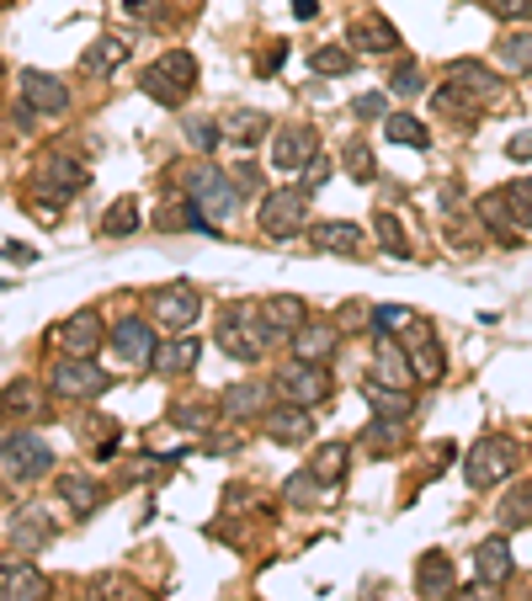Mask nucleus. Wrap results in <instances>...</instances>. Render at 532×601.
I'll return each instance as SVG.
<instances>
[{"mask_svg":"<svg viewBox=\"0 0 532 601\" xmlns=\"http://www.w3.org/2000/svg\"><path fill=\"white\" fill-rule=\"evenodd\" d=\"M480 224H485L500 245L532 240V176H517V181H506L500 192L480 198Z\"/></svg>","mask_w":532,"mask_h":601,"instance_id":"obj_1","label":"nucleus"},{"mask_svg":"<svg viewBox=\"0 0 532 601\" xmlns=\"http://www.w3.org/2000/svg\"><path fill=\"white\" fill-rule=\"evenodd\" d=\"M272 341H283V335H277L272 320L261 315V304H240V309H229L224 325H218V346H224L235 362H261Z\"/></svg>","mask_w":532,"mask_h":601,"instance_id":"obj_2","label":"nucleus"},{"mask_svg":"<svg viewBox=\"0 0 532 601\" xmlns=\"http://www.w3.org/2000/svg\"><path fill=\"white\" fill-rule=\"evenodd\" d=\"M192 85H198V59H192L187 48L161 54V59L139 75V91H144L150 102H161V107H181V102L192 96Z\"/></svg>","mask_w":532,"mask_h":601,"instance_id":"obj_3","label":"nucleus"},{"mask_svg":"<svg viewBox=\"0 0 532 601\" xmlns=\"http://www.w3.org/2000/svg\"><path fill=\"white\" fill-rule=\"evenodd\" d=\"M517 463H522L517 441L495 432V437H480L469 452H463V480H469V490H490V484L511 480V474H517Z\"/></svg>","mask_w":532,"mask_h":601,"instance_id":"obj_4","label":"nucleus"},{"mask_svg":"<svg viewBox=\"0 0 532 601\" xmlns=\"http://www.w3.org/2000/svg\"><path fill=\"white\" fill-rule=\"evenodd\" d=\"M240 181L229 176V170H218V165H192L187 170V198L203 208L213 224H224V219H235L240 213Z\"/></svg>","mask_w":532,"mask_h":601,"instance_id":"obj_5","label":"nucleus"},{"mask_svg":"<svg viewBox=\"0 0 532 601\" xmlns=\"http://www.w3.org/2000/svg\"><path fill=\"white\" fill-rule=\"evenodd\" d=\"M261 235L267 240H293L309 229V187H277L261 198V213H256Z\"/></svg>","mask_w":532,"mask_h":601,"instance_id":"obj_6","label":"nucleus"},{"mask_svg":"<svg viewBox=\"0 0 532 601\" xmlns=\"http://www.w3.org/2000/svg\"><path fill=\"white\" fill-rule=\"evenodd\" d=\"M0 458H5V480H43L54 469V447L38 432H16V426L0 441Z\"/></svg>","mask_w":532,"mask_h":601,"instance_id":"obj_7","label":"nucleus"},{"mask_svg":"<svg viewBox=\"0 0 532 601\" xmlns=\"http://www.w3.org/2000/svg\"><path fill=\"white\" fill-rule=\"evenodd\" d=\"M277 400L287 404H304V410H315V404L330 400V373L326 362H287L283 373H277Z\"/></svg>","mask_w":532,"mask_h":601,"instance_id":"obj_8","label":"nucleus"},{"mask_svg":"<svg viewBox=\"0 0 532 601\" xmlns=\"http://www.w3.org/2000/svg\"><path fill=\"white\" fill-rule=\"evenodd\" d=\"M48 389H54L59 400L85 404V400H96V394L107 389V373H102L91 357H59L54 362V373H48Z\"/></svg>","mask_w":532,"mask_h":601,"instance_id":"obj_9","label":"nucleus"},{"mask_svg":"<svg viewBox=\"0 0 532 601\" xmlns=\"http://www.w3.org/2000/svg\"><path fill=\"white\" fill-rule=\"evenodd\" d=\"M198 315H203V293L187 282H170L161 293H150V320L165 325V330H192Z\"/></svg>","mask_w":532,"mask_h":601,"instance_id":"obj_10","label":"nucleus"},{"mask_svg":"<svg viewBox=\"0 0 532 601\" xmlns=\"http://www.w3.org/2000/svg\"><path fill=\"white\" fill-rule=\"evenodd\" d=\"M448 85H458L469 102H480V107H500L506 102V85L495 70H485L480 59H452L448 64Z\"/></svg>","mask_w":532,"mask_h":601,"instance_id":"obj_11","label":"nucleus"},{"mask_svg":"<svg viewBox=\"0 0 532 601\" xmlns=\"http://www.w3.org/2000/svg\"><path fill=\"white\" fill-rule=\"evenodd\" d=\"M113 352H118V362H128V367H150L155 352H161V341H155V330H150L144 315H128V320L113 325Z\"/></svg>","mask_w":532,"mask_h":601,"instance_id":"obj_12","label":"nucleus"},{"mask_svg":"<svg viewBox=\"0 0 532 601\" xmlns=\"http://www.w3.org/2000/svg\"><path fill=\"white\" fill-rule=\"evenodd\" d=\"M48 538H54V517L43 506H22L5 517V549L11 554H38Z\"/></svg>","mask_w":532,"mask_h":601,"instance_id":"obj_13","label":"nucleus"},{"mask_svg":"<svg viewBox=\"0 0 532 601\" xmlns=\"http://www.w3.org/2000/svg\"><path fill=\"white\" fill-rule=\"evenodd\" d=\"M48 575H43L33 559H11L0 564V601H48Z\"/></svg>","mask_w":532,"mask_h":601,"instance_id":"obj_14","label":"nucleus"},{"mask_svg":"<svg viewBox=\"0 0 532 601\" xmlns=\"http://www.w3.org/2000/svg\"><path fill=\"white\" fill-rule=\"evenodd\" d=\"M54 341L64 346V357H96V346L107 341V325L96 309H75L70 320L54 330Z\"/></svg>","mask_w":532,"mask_h":601,"instance_id":"obj_15","label":"nucleus"},{"mask_svg":"<svg viewBox=\"0 0 532 601\" xmlns=\"http://www.w3.org/2000/svg\"><path fill=\"white\" fill-rule=\"evenodd\" d=\"M320 155V139H315V128H304V122H293V128H277V139H272V170H304V165Z\"/></svg>","mask_w":532,"mask_h":601,"instance_id":"obj_16","label":"nucleus"},{"mask_svg":"<svg viewBox=\"0 0 532 601\" xmlns=\"http://www.w3.org/2000/svg\"><path fill=\"white\" fill-rule=\"evenodd\" d=\"M16 85H22V102L33 107V113H64L70 107V91H64V81L59 75H48V70H22L16 75Z\"/></svg>","mask_w":532,"mask_h":601,"instance_id":"obj_17","label":"nucleus"},{"mask_svg":"<svg viewBox=\"0 0 532 601\" xmlns=\"http://www.w3.org/2000/svg\"><path fill=\"white\" fill-rule=\"evenodd\" d=\"M405 346L410 367H415V384H437L442 373H448V357H442V341L426 330V325H415V335L410 341H400Z\"/></svg>","mask_w":532,"mask_h":601,"instance_id":"obj_18","label":"nucleus"},{"mask_svg":"<svg viewBox=\"0 0 532 601\" xmlns=\"http://www.w3.org/2000/svg\"><path fill=\"white\" fill-rule=\"evenodd\" d=\"M373 384H389V389H410L415 384V367H410L405 346L378 335V352H373Z\"/></svg>","mask_w":532,"mask_h":601,"instance_id":"obj_19","label":"nucleus"},{"mask_svg":"<svg viewBox=\"0 0 532 601\" xmlns=\"http://www.w3.org/2000/svg\"><path fill=\"white\" fill-rule=\"evenodd\" d=\"M452 586H458V569H452L448 554H421V564H415V591L426 601H437V597H452Z\"/></svg>","mask_w":532,"mask_h":601,"instance_id":"obj_20","label":"nucleus"},{"mask_svg":"<svg viewBox=\"0 0 532 601\" xmlns=\"http://www.w3.org/2000/svg\"><path fill=\"white\" fill-rule=\"evenodd\" d=\"M309 245L320 256H363V229L346 224V219H330V224H315L309 229Z\"/></svg>","mask_w":532,"mask_h":601,"instance_id":"obj_21","label":"nucleus"},{"mask_svg":"<svg viewBox=\"0 0 532 601\" xmlns=\"http://www.w3.org/2000/svg\"><path fill=\"white\" fill-rule=\"evenodd\" d=\"M267 437L277 441V447H298V441H309V410L304 404H272L267 410Z\"/></svg>","mask_w":532,"mask_h":601,"instance_id":"obj_22","label":"nucleus"},{"mask_svg":"<svg viewBox=\"0 0 532 601\" xmlns=\"http://www.w3.org/2000/svg\"><path fill=\"white\" fill-rule=\"evenodd\" d=\"M352 48H363V54H394V48H400V33H394L389 16L368 11V16L352 22Z\"/></svg>","mask_w":532,"mask_h":601,"instance_id":"obj_23","label":"nucleus"},{"mask_svg":"<svg viewBox=\"0 0 532 601\" xmlns=\"http://www.w3.org/2000/svg\"><path fill=\"white\" fill-rule=\"evenodd\" d=\"M203 357V341L192 335V330H176V341H161V352H155V373H192Z\"/></svg>","mask_w":532,"mask_h":601,"instance_id":"obj_24","label":"nucleus"},{"mask_svg":"<svg viewBox=\"0 0 532 601\" xmlns=\"http://www.w3.org/2000/svg\"><path fill=\"white\" fill-rule=\"evenodd\" d=\"M335 341H341V335H335V325H304V330H298V335H293V341H287V346H293V357L298 362H330L335 357Z\"/></svg>","mask_w":532,"mask_h":601,"instance_id":"obj_25","label":"nucleus"},{"mask_svg":"<svg viewBox=\"0 0 532 601\" xmlns=\"http://www.w3.org/2000/svg\"><path fill=\"white\" fill-rule=\"evenodd\" d=\"M261 315L272 320L277 335H298L304 325H309V309H304V298H293V293H272L267 304H261Z\"/></svg>","mask_w":532,"mask_h":601,"instance_id":"obj_26","label":"nucleus"},{"mask_svg":"<svg viewBox=\"0 0 532 601\" xmlns=\"http://www.w3.org/2000/svg\"><path fill=\"white\" fill-rule=\"evenodd\" d=\"M267 404H272V384H235V389H224V415H235V421H246V415H267Z\"/></svg>","mask_w":532,"mask_h":601,"instance_id":"obj_27","label":"nucleus"},{"mask_svg":"<svg viewBox=\"0 0 532 601\" xmlns=\"http://www.w3.org/2000/svg\"><path fill=\"white\" fill-rule=\"evenodd\" d=\"M59 506H64L70 517H91V511L102 506V484L85 480V474H64V480H59Z\"/></svg>","mask_w":532,"mask_h":601,"instance_id":"obj_28","label":"nucleus"},{"mask_svg":"<svg viewBox=\"0 0 532 601\" xmlns=\"http://www.w3.org/2000/svg\"><path fill=\"white\" fill-rule=\"evenodd\" d=\"M474 569H480V580H485V586H506V580H511V569H517V564H511V549H506V538L480 543V549H474Z\"/></svg>","mask_w":532,"mask_h":601,"instance_id":"obj_29","label":"nucleus"},{"mask_svg":"<svg viewBox=\"0 0 532 601\" xmlns=\"http://www.w3.org/2000/svg\"><path fill=\"white\" fill-rule=\"evenodd\" d=\"M123 59H128V43H123V38H96V43H91V48L81 54V75L102 81V75H113Z\"/></svg>","mask_w":532,"mask_h":601,"instance_id":"obj_30","label":"nucleus"},{"mask_svg":"<svg viewBox=\"0 0 532 601\" xmlns=\"http://www.w3.org/2000/svg\"><path fill=\"white\" fill-rule=\"evenodd\" d=\"M363 400H368V410L373 415H383V421H405L410 410H415V404H410V389H389V384H363Z\"/></svg>","mask_w":532,"mask_h":601,"instance_id":"obj_31","label":"nucleus"},{"mask_svg":"<svg viewBox=\"0 0 532 601\" xmlns=\"http://www.w3.org/2000/svg\"><path fill=\"white\" fill-rule=\"evenodd\" d=\"M346 458H352V447L346 441H326L320 452H315V463H309V474L326 484V490H335V484L346 480Z\"/></svg>","mask_w":532,"mask_h":601,"instance_id":"obj_32","label":"nucleus"},{"mask_svg":"<svg viewBox=\"0 0 532 601\" xmlns=\"http://www.w3.org/2000/svg\"><path fill=\"white\" fill-rule=\"evenodd\" d=\"M495 59L511 75H532V33H506V38L495 43Z\"/></svg>","mask_w":532,"mask_h":601,"instance_id":"obj_33","label":"nucleus"},{"mask_svg":"<svg viewBox=\"0 0 532 601\" xmlns=\"http://www.w3.org/2000/svg\"><path fill=\"white\" fill-rule=\"evenodd\" d=\"M267 128H272V118H267V113H256V107H240L235 118L224 122V133H229L235 144H261V139H267Z\"/></svg>","mask_w":532,"mask_h":601,"instance_id":"obj_34","label":"nucleus"},{"mask_svg":"<svg viewBox=\"0 0 532 601\" xmlns=\"http://www.w3.org/2000/svg\"><path fill=\"white\" fill-rule=\"evenodd\" d=\"M139 224H144V219H139V202H133V198H118L113 208H107V219H102V235H113V240H128Z\"/></svg>","mask_w":532,"mask_h":601,"instance_id":"obj_35","label":"nucleus"},{"mask_svg":"<svg viewBox=\"0 0 532 601\" xmlns=\"http://www.w3.org/2000/svg\"><path fill=\"white\" fill-rule=\"evenodd\" d=\"M383 139H394V144H410V150H426V144H431V133H426L421 122L410 118V113H389V118H383Z\"/></svg>","mask_w":532,"mask_h":601,"instance_id":"obj_36","label":"nucleus"},{"mask_svg":"<svg viewBox=\"0 0 532 601\" xmlns=\"http://www.w3.org/2000/svg\"><path fill=\"white\" fill-rule=\"evenodd\" d=\"M495 517H500L506 532H511V527H532V484H517V490L500 500V511H495Z\"/></svg>","mask_w":532,"mask_h":601,"instance_id":"obj_37","label":"nucleus"},{"mask_svg":"<svg viewBox=\"0 0 532 601\" xmlns=\"http://www.w3.org/2000/svg\"><path fill=\"white\" fill-rule=\"evenodd\" d=\"M431 102H437V113H442V118H452V122H474L480 113H485V107H480V102H469L458 85H442Z\"/></svg>","mask_w":532,"mask_h":601,"instance_id":"obj_38","label":"nucleus"},{"mask_svg":"<svg viewBox=\"0 0 532 601\" xmlns=\"http://www.w3.org/2000/svg\"><path fill=\"white\" fill-rule=\"evenodd\" d=\"M373 235H378V245H383L389 256H410V240L394 213H373Z\"/></svg>","mask_w":532,"mask_h":601,"instance_id":"obj_39","label":"nucleus"},{"mask_svg":"<svg viewBox=\"0 0 532 601\" xmlns=\"http://www.w3.org/2000/svg\"><path fill=\"white\" fill-rule=\"evenodd\" d=\"M16 410H22V415H38V410H43V394L27 384V378L5 384V415H16Z\"/></svg>","mask_w":532,"mask_h":601,"instance_id":"obj_40","label":"nucleus"},{"mask_svg":"<svg viewBox=\"0 0 532 601\" xmlns=\"http://www.w3.org/2000/svg\"><path fill=\"white\" fill-rule=\"evenodd\" d=\"M320 490H326V484L315 480L309 469H298V474L283 484V500H287V506H309V500H320Z\"/></svg>","mask_w":532,"mask_h":601,"instance_id":"obj_41","label":"nucleus"},{"mask_svg":"<svg viewBox=\"0 0 532 601\" xmlns=\"http://www.w3.org/2000/svg\"><path fill=\"white\" fill-rule=\"evenodd\" d=\"M224 139H229V133H224L218 122H208V118H192V122H187V144H192V150H203V155H213Z\"/></svg>","mask_w":532,"mask_h":601,"instance_id":"obj_42","label":"nucleus"},{"mask_svg":"<svg viewBox=\"0 0 532 601\" xmlns=\"http://www.w3.org/2000/svg\"><path fill=\"white\" fill-rule=\"evenodd\" d=\"M346 170H352V181H373V176H378V161H373V150L363 139L346 144Z\"/></svg>","mask_w":532,"mask_h":601,"instance_id":"obj_43","label":"nucleus"},{"mask_svg":"<svg viewBox=\"0 0 532 601\" xmlns=\"http://www.w3.org/2000/svg\"><path fill=\"white\" fill-rule=\"evenodd\" d=\"M389 91H394V96H421V91H426V81H421V64H415V59H405V64H400V70H394V75H389Z\"/></svg>","mask_w":532,"mask_h":601,"instance_id":"obj_44","label":"nucleus"},{"mask_svg":"<svg viewBox=\"0 0 532 601\" xmlns=\"http://www.w3.org/2000/svg\"><path fill=\"white\" fill-rule=\"evenodd\" d=\"M315 75H346L352 70V48H315Z\"/></svg>","mask_w":532,"mask_h":601,"instance_id":"obj_45","label":"nucleus"},{"mask_svg":"<svg viewBox=\"0 0 532 601\" xmlns=\"http://www.w3.org/2000/svg\"><path fill=\"white\" fill-rule=\"evenodd\" d=\"M400 437H405V421H383V415H373V426H368V447H373V452L394 447Z\"/></svg>","mask_w":532,"mask_h":601,"instance_id":"obj_46","label":"nucleus"},{"mask_svg":"<svg viewBox=\"0 0 532 601\" xmlns=\"http://www.w3.org/2000/svg\"><path fill=\"white\" fill-rule=\"evenodd\" d=\"M410 325H415V315H410V309H400V304L373 309V330H410Z\"/></svg>","mask_w":532,"mask_h":601,"instance_id":"obj_47","label":"nucleus"},{"mask_svg":"<svg viewBox=\"0 0 532 601\" xmlns=\"http://www.w3.org/2000/svg\"><path fill=\"white\" fill-rule=\"evenodd\" d=\"M490 16H500V22H517L522 11H532V0H480Z\"/></svg>","mask_w":532,"mask_h":601,"instance_id":"obj_48","label":"nucleus"},{"mask_svg":"<svg viewBox=\"0 0 532 601\" xmlns=\"http://www.w3.org/2000/svg\"><path fill=\"white\" fill-rule=\"evenodd\" d=\"M170 421H181V426L203 432V426H208V410H203V404H176V410H170Z\"/></svg>","mask_w":532,"mask_h":601,"instance_id":"obj_49","label":"nucleus"},{"mask_svg":"<svg viewBox=\"0 0 532 601\" xmlns=\"http://www.w3.org/2000/svg\"><path fill=\"white\" fill-rule=\"evenodd\" d=\"M352 113H357V118H368V122L389 118V113H383V96H357V102H352Z\"/></svg>","mask_w":532,"mask_h":601,"instance_id":"obj_50","label":"nucleus"},{"mask_svg":"<svg viewBox=\"0 0 532 601\" xmlns=\"http://www.w3.org/2000/svg\"><path fill=\"white\" fill-rule=\"evenodd\" d=\"M326 176H330V161H326V155H315V161L304 165V187H326Z\"/></svg>","mask_w":532,"mask_h":601,"instance_id":"obj_51","label":"nucleus"},{"mask_svg":"<svg viewBox=\"0 0 532 601\" xmlns=\"http://www.w3.org/2000/svg\"><path fill=\"white\" fill-rule=\"evenodd\" d=\"M506 155H511V161H532V133H511V139H506Z\"/></svg>","mask_w":532,"mask_h":601,"instance_id":"obj_52","label":"nucleus"},{"mask_svg":"<svg viewBox=\"0 0 532 601\" xmlns=\"http://www.w3.org/2000/svg\"><path fill=\"white\" fill-rule=\"evenodd\" d=\"M33 256H38L33 245H22V240H5V261H16V267H27Z\"/></svg>","mask_w":532,"mask_h":601,"instance_id":"obj_53","label":"nucleus"},{"mask_svg":"<svg viewBox=\"0 0 532 601\" xmlns=\"http://www.w3.org/2000/svg\"><path fill=\"white\" fill-rule=\"evenodd\" d=\"M490 591H495V586H485V580H480V586H469V591H458V597H452V601H495Z\"/></svg>","mask_w":532,"mask_h":601,"instance_id":"obj_54","label":"nucleus"},{"mask_svg":"<svg viewBox=\"0 0 532 601\" xmlns=\"http://www.w3.org/2000/svg\"><path fill=\"white\" fill-rule=\"evenodd\" d=\"M315 11H320V5H315V0H293V16H298V22H309V16H315Z\"/></svg>","mask_w":532,"mask_h":601,"instance_id":"obj_55","label":"nucleus"}]
</instances>
